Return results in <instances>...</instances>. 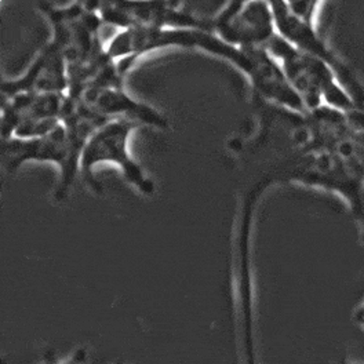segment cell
I'll list each match as a JSON object with an SVG mask.
<instances>
[{
    "label": "cell",
    "instance_id": "1",
    "mask_svg": "<svg viewBox=\"0 0 364 364\" xmlns=\"http://www.w3.org/2000/svg\"><path fill=\"white\" fill-rule=\"evenodd\" d=\"M306 112L327 105L343 112L359 108L327 64L298 50L279 33L267 46Z\"/></svg>",
    "mask_w": 364,
    "mask_h": 364
},
{
    "label": "cell",
    "instance_id": "2",
    "mask_svg": "<svg viewBox=\"0 0 364 364\" xmlns=\"http://www.w3.org/2000/svg\"><path fill=\"white\" fill-rule=\"evenodd\" d=\"M196 50L218 57L240 70L251 87L267 101L298 116L306 109L286 80L282 69L265 47H237L220 39L208 31H198Z\"/></svg>",
    "mask_w": 364,
    "mask_h": 364
},
{
    "label": "cell",
    "instance_id": "3",
    "mask_svg": "<svg viewBox=\"0 0 364 364\" xmlns=\"http://www.w3.org/2000/svg\"><path fill=\"white\" fill-rule=\"evenodd\" d=\"M95 3H72L69 6L41 4L51 26V41L64 53L68 64L69 82L107 57L100 29L104 23Z\"/></svg>",
    "mask_w": 364,
    "mask_h": 364
},
{
    "label": "cell",
    "instance_id": "4",
    "mask_svg": "<svg viewBox=\"0 0 364 364\" xmlns=\"http://www.w3.org/2000/svg\"><path fill=\"white\" fill-rule=\"evenodd\" d=\"M139 127L134 122L112 119L102 124L87 141L80 158V178L91 191L101 193L102 185L95 178L94 168L100 163H112L119 167L124 180L144 195H154L156 183L133 159L129 149L132 133Z\"/></svg>",
    "mask_w": 364,
    "mask_h": 364
},
{
    "label": "cell",
    "instance_id": "5",
    "mask_svg": "<svg viewBox=\"0 0 364 364\" xmlns=\"http://www.w3.org/2000/svg\"><path fill=\"white\" fill-rule=\"evenodd\" d=\"M277 33L298 50L327 64L337 75L342 87L353 98L359 108H364V85L341 55L318 32V23L294 14L287 1H271Z\"/></svg>",
    "mask_w": 364,
    "mask_h": 364
},
{
    "label": "cell",
    "instance_id": "6",
    "mask_svg": "<svg viewBox=\"0 0 364 364\" xmlns=\"http://www.w3.org/2000/svg\"><path fill=\"white\" fill-rule=\"evenodd\" d=\"M208 31L237 47L267 48L277 35L271 1H229L208 18Z\"/></svg>",
    "mask_w": 364,
    "mask_h": 364
},
{
    "label": "cell",
    "instance_id": "7",
    "mask_svg": "<svg viewBox=\"0 0 364 364\" xmlns=\"http://www.w3.org/2000/svg\"><path fill=\"white\" fill-rule=\"evenodd\" d=\"M97 9L104 23L119 26L120 29L161 28L208 31V18L186 11L182 3L102 1L97 4Z\"/></svg>",
    "mask_w": 364,
    "mask_h": 364
},
{
    "label": "cell",
    "instance_id": "8",
    "mask_svg": "<svg viewBox=\"0 0 364 364\" xmlns=\"http://www.w3.org/2000/svg\"><path fill=\"white\" fill-rule=\"evenodd\" d=\"M69 72L63 50L54 41H48L36 54L23 75L1 82V98L23 92L67 94Z\"/></svg>",
    "mask_w": 364,
    "mask_h": 364
},
{
    "label": "cell",
    "instance_id": "9",
    "mask_svg": "<svg viewBox=\"0 0 364 364\" xmlns=\"http://www.w3.org/2000/svg\"><path fill=\"white\" fill-rule=\"evenodd\" d=\"M73 98H77L97 114L111 120L124 119L134 122L138 126H151L163 130L168 127V120L164 114L154 107L133 98L124 90V86L91 87Z\"/></svg>",
    "mask_w": 364,
    "mask_h": 364
},
{
    "label": "cell",
    "instance_id": "10",
    "mask_svg": "<svg viewBox=\"0 0 364 364\" xmlns=\"http://www.w3.org/2000/svg\"><path fill=\"white\" fill-rule=\"evenodd\" d=\"M67 94L23 92L1 98V138L9 139L14 129L25 120L58 117L61 119Z\"/></svg>",
    "mask_w": 364,
    "mask_h": 364
},
{
    "label": "cell",
    "instance_id": "11",
    "mask_svg": "<svg viewBox=\"0 0 364 364\" xmlns=\"http://www.w3.org/2000/svg\"><path fill=\"white\" fill-rule=\"evenodd\" d=\"M86 358H87L86 350L85 349H77L64 364H83Z\"/></svg>",
    "mask_w": 364,
    "mask_h": 364
},
{
    "label": "cell",
    "instance_id": "12",
    "mask_svg": "<svg viewBox=\"0 0 364 364\" xmlns=\"http://www.w3.org/2000/svg\"><path fill=\"white\" fill-rule=\"evenodd\" d=\"M353 320L364 328V302H362V304L356 308V311H355V314H353Z\"/></svg>",
    "mask_w": 364,
    "mask_h": 364
},
{
    "label": "cell",
    "instance_id": "13",
    "mask_svg": "<svg viewBox=\"0 0 364 364\" xmlns=\"http://www.w3.org/2000/svg\"><path fill=\"white\" fill-rule=\"evenodd\" d=\"M338 364H350V363H346V362H345V360H342V362H340V363Z\"/></svg>",
    "mask_w": 364,
    "mask_h": 364
}]
</instances>
